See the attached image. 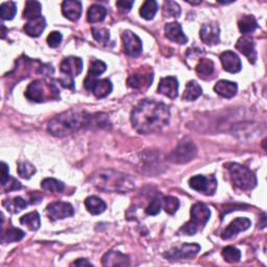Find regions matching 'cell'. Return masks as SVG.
<instances>
[{"mask_svg": "<svg viewBox=\"0 0 267 267\" xmlns=\"http://www.w3.org/2000/svg\"><path fill=\"white\" fill-rule=\"evenodd\" d=\"M62 33L59 31H53L49 33V36L47 37V43L50 47L56 48L58 46H60L61 42H62Z\"/></svg>", "mask_w": 267, "mask_h": 267, "instance_id": "obj_44", "label": "cell"}, {"mask_svg": "<svg viewBox=\"0 0 267 267\" xmlns=\"http://www.w3.org/2000/svg\"><path fill=\"white\" fill-rule=\"evenodd\" d=\"M3 206L11 213H19L27 207V202L20 196H16L3 202Z\"/></svg>", "mask_w": 267, "mask_h": 267, "instance_id": "obj_28", "label": "cell"}, {"mask_svg": "<svg viewBox=\"0 0 267 267\" xmlns=\"http://www.w3.org/2000/svg\"><path fill=\"white\" fill-rule=\"evenodd\" d=\"M71 265H75V266H82V265H88V266H92V263H90L88 260L85 259H78L77 261H74Z\"/></svg>", "mask_w": 267, "mask_h": 267, "instance_id": "obj_47", "label": "cell"}, {"mask_svg": "<svg viewBox=\"0 0 267 267\" xmlns=\"http://www.w3.org/2000/svg\"><path fill=\"white\" fill-rule=\"evenodd\" d=\"M161 207H162V199H160L159 197H156L152 200V202H150V204L147 206L145 211L148 215L155 216L160 213Z\"/></svg>", "mask_w": 267, "mask_h": 267, "instance_id": "obj_43", "label": "cell"}, {"mask_svg": "<svg viewBox=\"0 0 267 267\" xmlns=\"http://www.w3.org/2000/svg\"><path fill=\"white\" fill-rule=\"evenodd\" d=\"M2 170H3V175H2V185L3 187L6 185V184L9 182L10 180V174H9V167L8 165L3 162L2 163Z\"/></svg>", "mask_w": 267, "mask_h": 267, "instance_id": "obj_46", "label": "cell"}, {"mask_svg": "<svg viewBox=\"0 0 267 267\" xmlns=\"http://www.w3.org/2000/svg\"><path fill=\"white\" fill-rule=\"evenodd\" d=\"M85 87L86 89L92 91V93L97 97V98H104L106 96H108L112 90H113V86H112V82L109 79H86L85 80Z\"/></svg>", "mask_w": 267, "mask_h": 267, "instance_id": "obj_12", "label": "cell"}, {"mask_svg": "<svg viewBox=\"0 0 267 267\" xmlns=\"http://www.w3.org/2000/svg\"><path fill=\"white\" fill-rule=\"evenodd\" d=\"M91 182L105 192L125 193L135 188V181L128 174L113 169H98L91 175Z\"/></svg>", "mask_w": 267, "mask_h": 267, "instance_id": "obj_3", "label": "cell"}, {"mask_svg": "<svg viewBox=\"0 0 267 267\" xmlns=\"http://www.w3.org/2000/svg\"><path fill=\"white\" fill-rule=\"evenodd\" d=\"M223 257L229 263H236L241 258L240 250L234 246H227L223 249Z\"/></svg>", "mask_w": 267, "mask_h": 267, "instance_id": "obj_38", "label": "cell"}, {"mask_svg": "<svg viewBox=\"0 0 267 267\" xmlns=\"http://www.w3.org/2000/svg\"><path fill=\"white\" fill-rule=\"evenodd\" d=\"M236 48L239 50V52L244 55L247 60L252 63L255 64L257 61V52H256V45L255 42L248 38V37H242L238 40L236 44Z\"/></svg>", "mask_w": 267, "mask_h": 267, "instance_id": "obj_18", "label": "cell"}, {"mask_svg": "<svg viewBox=\"0 0 267 267\" xmlns=\"http://www.w3.org/2000/svg\"><path fill=\"white\" fill-rule=\"evenodd\" d=\"M92 117L86 111L69 110L66 111L49 121L48 131L56 137H66L86 127L93 122Z\"/></svg>", "mask_w": 267, "mask_h": 267, "instance_id": "obj_2", "label": "cell"}, {"mask_svg": "<svg viewBox=\"0 0 267 267\" xmlns=\"http://www.w3.org/2000/svg\"><path fill=\"white\" fill-rule=\"evenodd\" d=\"M81 3L77 0H66L62 5L63 15L71 21H77L81 15Z\"/></svg>", "mask_w": 267, "mask_h": 267, "instance_id": "obj_21", "label": "cell"}, {"mask_svg": "<svg viewBox=\"0 0 267 267\" xmlns=\"http://www.w3.org/2000/svg\"><path fill=\"white\" fill-rule=\"evenodd\" d=\"M165 36L170 41L177 44H186L188 42V38L184 33L182 26L177 22H172L165 25Z\"/></svg>", "mask_w": 267, "mask_h": 267, "instance_id": "obj_19", "label": "cell"}, {"mask_svg": "<svg viewBox=\"0 0 267 267\" xmlns=\"http://www.w3.org/2000/svg\"><path fill=\"white\" fill-rule=\"evenodd\" d=\"M220 61L223 63L224 69L230 73H237L241 70V60L239 57L233 52H225L220 56Z\"/></svg>", "mask_w": 267, "mask_h": 267, "instance_id": "obj_17", "label": "cell"}, {"mask_svg": "<svg viewBox=\"0 0 267 267\" xmlns=\"http://www.w3.org/2000/svg\"><path fill=\"white\" fill-rule=\"evenodd\" d=\"M93 38L102 44H107L110 41V31L107 28H92Z\"/></svg>", "mask_w": 267, "mask_h": 267, "instance_id": "obj_42", "label": "cell"}, {"mask_svg": "<svg viewBox=\"0 0 267 267\" xmlns=\"http://www.w3.org/2000/svg\"><path fill=\"white\" fill-rule=\"evenodd\" d=\"M20 223L23 226H26L31 231H37L40 228V226H41L40 215L36 211L27 213V214H25V215H23L21 217Z\"/></svg>", "mask_w": 267, "mask_h": 267, "instance_id": "obj_31", "label": "cell"}, {"mask_svg": "<svg viewBox=\"0 0 267 267\" xmlns=\"http://www.w3.org/2000/svg\"><path fill=\"white\" fill-rule=\"evenodd\" d=\"M47 215L52 220H60L71 217L74 214V209L69 203L64 202H55L48 205Z\"/></svg>", "mask_w": 267, "mask_h": 267, "instance_id": "obj_10", "label": "cell"}, {"mask_svg": "<svg viewBox=\"0 0 267 267\" xmlns=\"http://www.w3.org/2000/svg\"><path fill=\"white\" fill-rule=\"evenodd\" d=\"M170 111L163 103L144 99L134 108L130 120L132 127L138 132L153 134L162 130L169 123Z\"/></svg>", "mask_w": 267, "mask_h": 267, "instance_id": "obj_1", "label": "cell"}, {"mask_svg": "<svg viewBox=\"0 0 267 267\" xmlns=\"http://www.w3.org/2000/svg\"><path fill=\"white\" fill-rule=\"evenodd\" d=\"M17 13L16 4L13 2L4 3L0 6V14H2V18L4 20H12Z\"/></svg>", "mask_w": 267, "mask_h": 267, "instance_id": "obj_39", "label": "cell"}, {"mask_svg": "<svg viewBox=\"0 0 267 267\" xmlns=\"http://www.w3.org/2000/svg\"><path fill=\"white\" fill-rule=\"evenodd\" d=\"M196 153L197 148L194 142L189 138H185L179 143L177 147L170 154L169 160L176 164H185L193 160Z\"/></svg>", "mask_w": 267, "mask_h": 267, "instance_id": "obj_7", "label": "cell"}, {"mask_svg": "<svg viewBox=\"0 0 267 267\" xmlns=\"http://www.w3.org/2000/svg\"><path fill=\"white\" fill-rule=\"evenodd\" d=\"M189 186L205 195H213L217 189V180L214 175H195L189 180Z\"/></svg>", "mask_w": 267, "mask_h": 267, "instance_id": "obj_8", "label": "cell"}, {"mask_svg": "<svg viewBox=\"0 0 267 267\" xmlns=\"http://www.w3.org/2000/svg\"><path fill=\"white\" fill-rule=\"evenodd\" d=\"M25 97L31 102L42 103L48 99H58L60 95L54 83L44 80H33L25 91Z\"/></svg>", "mask_w": 267, "mask_h": 267, "instance_id": "obj_6", "label": "cell"}, {"mask_svg": "<svg viewBox=\"0 0 267 267\" xmlns=\"http://www.w3.org/2000/svg\"><path fill=\"white\" fill-rule=\"evenodd\" d=\"M158 11V4L155 0H147L140 9V15L146 20H152Z\"/></svg>", "mask_w": 267, "mask_h": 267, "instance_id": "obj_33", "label": "cell"}, {"mask_svg": "<svg viewBox=\"0 0 267 267\" xmlns=\"http://www.w3.org/2000/svg\"><path fill=\"white\" fill-rule=\"evenodd\" d=\"M181 8L174 2H165L163 6V16L165 18H179Z\"/></svg>", "mask_w": 267, "mask_h": 267, "instance_id": "obj_37", "label": "cell"}, {"mask_svg": "<svg viewBox=\"0 0 267 267\" xmlns=\"http://www.w3.org/2000/svg\"><path fill=\"white\" fill-rule=\"evenodd\" d=\"M200 250V246L196 243L192 244H183L179 247H174L167 252L164 257L170 261L183 260V259H190L197 255Z\"/></svg>", "mask_w": 267, "mask_h": 267, "instance_id": "obj_9", "label": "cell"}, {"mask_svg": "<svg viewBox=\"0 0 267 267\" xmlns=\"http://www.w3.org/2000/svg\"><path fill=\"white\" fill-rule=\"evenodd\" d=\"M219 26L215 22L204 24L200 28V39L207 45H216L219 42Z\"/></svg>", "mask_w": 267, "mask_h": 267, "instance_id": "obj_14", "label": "cell"}, {"mask_svg": "<svg viewBox=\"0 0 267 267\" xmlns=\"http://www.w3.org/2000/svg\"><path fill=\"white\" fill-rule=\"evenodd\" d=\"M61 72L65 74V77L73 79L82 70V61L77 57H68L61 63Z\"/></svg>", "mask_w": 267, "mask_h": 267, "instance_id": "obj_13", "label": "cell"}, {"mask_svg": "<svg viewBox=\"0 0 267 267\" xmlns=\"http://www.w3.org/2000/svg\"><path fill=\"white\" fill-rule=\"evenodd\" d=\"M106 15H107L106 8L99 5H93L88 10L87 19L90 23H98L104 21Z\"/></svg>", "mask_w": 267, "mask_h": 267, "instance_id": "obj_29", "label": "cell"}, {"mask_svg": "<svg viewBox=\"0 0 267 267\" xmlns=\"http://www.w3.org/2000/svg\"><path fill=\"white\" fill-rule=\"evenodd\" d=\"M24 235L25 234L23 231L16 229V228H11L3 234V242L13 243V242L20 241L24 237Z\"/></svg>", "mask_w": 267, "mask_h": 267, "instance_id": "obj_36", "label": "cell"}, {"mask_svg": "<svg viewBox=\"0 0 267 267\" xmlns=\"http://www.w3.org/2000/svg\"><path fill=\"white\" fill-rule=\"evenodd\" d=\"M214 90L217 94L220 95L221 97L232 98L236 95L238 87H237L236 82L223 79V80H219L218 82L216 83V85L214 86Z\"/></svg>", "mask_w": 267, "mask_h": 267, "instance_id": "obj_22", "label": "cell"}, {"mask_svg": "<svg viewBox=\"0 0 267 267\" xmlns=\"http://www.w3.org/2000/svg\"><path fill=\"white\" fill-rule=\"evenodd\" d=\"M134 5V2H124V0H121V2H117L116 6L121 12L127 13L130 11L131 7Z\"/></svg>", "mask_w": 267, "mask_h": 267, "instance_id": "obj_45", "label": "cell"}, {"mask_svg": "<svg viewBox=\"0 0 267 267\" xmlns=\"http://www.w3.org/2000/svg\"><path fill=\"white\" fill-rule=\"evenodd\" d=\"M41 187L45 191L52 192V193H60L64 190L65 185L61 182L56 179H45L41 183Z\"/></svg>", "mask_w": 267, "mask_h": 267, "instance_id": "obj_34", "label": "cell"}, {"mask_svg": "<svg viewBox=\"0 0 267 267\" xmlns=\"http://www.w3.org/2000/svg\"><path fill=\"white\" fill-rule=\"evenodd\" d=\"M107 70V65L103 61H98L94 60L90 64V68H89V73L86 79L92 80L95 79L98 75L103 74Z\"/></svg>", "mask_w": 267, "mask_h": 267, "instance_id": "obj_35", "label": "cell"}, {"mask_svg": "<svg viewBox=\"0 0 267 267\" xmlns=\"http://www.w3.org/2000/svg\"><path fill=\"white\" fill-rule=\"evenodd\" d=\"M18 173L23 179H30L36 173L35 166L31 165L29 162H19L18 163Z\"/></svg>", "mask_w": 267, "mask_h": 267, "instance_id": "obj_41", "label": "cell"}, {"mask_svg": "<svg viewBox=\"0 0 267 267\" xmlns=\"http://www.w3.org/2000/svg\"><path fill=\"white\" fill-rule=\"evenodd\" d=\"M258 22L256 18L252 15H244L242 18L238 22L239 30L244 33V35H248L250 32H254L258 28Z\"/></svg>", "mask_w": 267, "mask_h": 267, "instance_id": "obj_27", "label": "cell"}, {"mask_svg": "<svg viewBox=\"0 0 267 267\" xmlns=\"http://www.w3.org/2000/svg\"><path fill=\"white\" fill-rule=\"evenodd\" d=\"M46 27V21L44 17H40L35 20H30L24 25V31L30 37H39Z\"/></svg>", "mask_w": 267, "mask_h": 267, "instance_id": "obj_24", "label": "cell"}, {"mask_svg": "<svg viewBox=\"0 0 267 267\" xmlns=\"http://www.w3.org/2000/svg\"><path fill=\"white\" fill-rule=\"evenodd\" d=\"M103 265L104 266H128L129 265V258L128 256L121 254L119 252H111L107 253L103 258Z\"/></svg>", "mask_w": 267, "mask_h": 267, "instance_id": "obj_23", "label": "cell"}, {"mask_svg": "<svg viewBox=\"0 0 267 267\" xmlns=\"http://www.w3.org/2000/svg\"><path fill=\"white\" fill-rule=\"evenodd\" d=\"M234 185L241 190H252L257 186V177L247 167L238 163H230L227 165Z\"/></svg>", "mask_w": 267, "mask_h": 267, "instance_id": "obj_5", "label": "cell"}, {"mask_svg": "<svg viewBox=\"0 0 267 267\" xmlns=\"http://www.w3.org/2000/svg\"><path fill=\"white\" fill-rule=\"evenodd\" d=\"M203 90L198 83L195 80H190L186 85V89L184 91L183 99L187 100V102H193V100L197 99L200 95H202Z\"/></svg>", "mask_w": 267, "mask_h": 267, "instance_id": "obj_30", "label": "cell"}, {"mask_svg": "<svg viewBox=\"0 0 267 267\" xmlns=\"http://www.w3.org/2000/svg\"><path fill=\"white\" fill-rule=\"evenodd\" d=\"M196 72L199 77H209L214 72V63L209 59H202L196 65Z\"/></svg>", "mask_w": 267, "mask_h": 267, "instance_id": "obj_32", "label": "cell"}, {"mask_svg": "<svg viewBox=\"0 0 267 267\" xmlns=\"http://www.w3.org/2000/svg\"><path fill=\"white\" fill-rule=\"evenodd\" d=\"M42 6L39 2H33V0H29V2L26 3L23 16L24 18L27 19L28 21L30 20H35L37 18H40L42 16Z\"/></svg>", "mask_w": 267, "mask_h": 267, "instance_id": "obj_26", "label": "cell"}, {"mask_svg": "<svg viewBox=\"0 0 267 267\" xmlns=\"http://www.w3.org/2000/svg\"><path fill=\"white\" fill-rule=\"evenodd\" d=\"M159 93L162 95L168 97L170 99H174L177 97L179 94V81L173 76H167L161 79L159 87Z\"/></svg>", "mask_w": 267, "mask_h": 267, "instance_id": "obj_16", "label": "cell"}, {"mask_svg": "<svg viewBox=\"0 0 267 267\" xmlns=\"http://www.w3.org/2000/svg\"><path fill=\"white\" fill-rule=\"evenodd\" d=\"M122 41L124 45V53L130 57H137L142 52V41L130 30H125L122 33Z\"/></svg>", "mask_w": 267, "mask_h": 267, "instance_id": "obj_11", "label": "cell"}, {"mask_svg": "<svg viewBox=\"0 0 267 267\" xmlns=\"http://www.w3.org/2000/svg\"><path fill=\"white\" fill-rule=\"evenodd\" d=\"M85 206L87 210L93 214V215H98L105 212L107 206L105 204L104 200L102 198H99L97 196H89L85 200Z\"/></svg>", "mask_w": 267, "mask_h": 267, "instance_id": "obj_25", "label": "cell"}, {"mask_svg": "<svg viewBox=\"0 0 267 267\" xmlns=\"http://www.w3.org/2000/svg\"><path fill=\"white\" fill-rule=\"evenodd\" d=\"M162 207L164 208L166 213L173 215L180 207V202L177 198L173 196H166L162 199Z\"/></svg>", "mask_w": 267, "mask_h": 267, "instance_id": "obj_40", "label": "cell"}, {"mask_svg": "<svg viewBox=\"0 0 267 267\" xmlns=\"http://www.w3.org/2000/svg\"><path fill=\"white\" fill-rule=\"evenodd\" d=\"M153 82V73L150 71H142L132 74L127 79V85L134 89H142L149 87Z\"/></svg>", "mask_w": 267, "mask_h": 267, "instance_id": "obj_20", "label": "cell"}, {"mask_svg": "<svg viewBox=\"0 0 267 267\" xmlns=\"http://www.w3.org/2000/svg\"><path fill=\"white\" fill-rule=\"evenodd\" d=\"M210 216L211 211L206 205L202 203L194 204L191 207V219L181 228L179 233L181 235H195L197 232L204 229L210 219Z\"/></svg>", "mask_w": 267, "mask_h": 267, "instance_id": "obj_4", "label": "cell"}, {"mask_svg": "<svg viewBox=\"0 0 267 267\" xmlns=\"http://www.w3.org/2000/svg\"><path fill=\"white\" fill-rule=\"evenodd\" d=\"M250 226H252V223H250V220L248 218L240 217V218L233 220L228 226V228L221 234V238L224 240L230 239V238H232L234 236H236L238 233L246 231Z\"/></svg>", "mask_w": 267, "mask_h": 267, "instance_id": "obj_15", "label": "cell"}]
</instances>
